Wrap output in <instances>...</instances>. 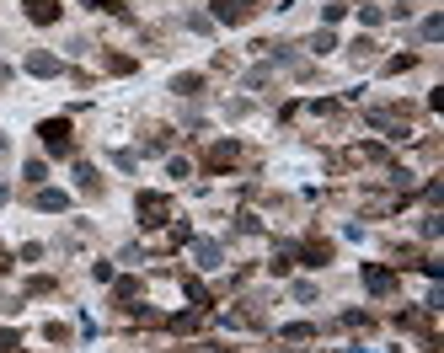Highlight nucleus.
Returning <instances> with one entry per match:
<instances>
[{
  "mask_svg": "<svg viewBox=\"0 0 444 353\" xmlns=\"http://www.w3.org/2000/svg\"><path fill=\"white\" fill-rule=\"evenodd\" d=\"M43 332H48V343H70V327H59V321H48Z\"/></svg>",
  "mask_w": 444,
  "mask_h": 353,
  "instance_id": "aec40b11",
  "label": "nucleus"
},
{
  "mask_svg": "<svg viewBox=\"0 0 444 353\" xmlns=\"http://www.w3.org/2000/svg\"><path fill=\"white\" fill-rule=\"evenodd\" d=\"M311 48H316V54H332V48H337V38H332V27H322V32H311Z\"/></svg>",
  "mask_w": 444,
  "mask_h": 353,
  "instance_id": "dca6fc26",
  "label": "nucleus"
},
{
  "mask_svg": "<svg viewBox=\"0 0 444 353\" xmlns=\"http://www.w3.org/2000/svg\"><path fill=\"white\" fill-rule=\"evenodd\" d=\"M21 177H27V182H33V187H43V177H48V166H43V161H27V166H21Z\"/></svg>",
  "mask_w": 444,
  "mask_h": 353,
  "instance_id": "f3484780",
  "label": "nucleus"
},
{
  "mask_svg": "<svg viewBox=\"0 0 444 353\" xmlns=\"http://www.w3.org/2000/svg\"><path fill=\"white\" fill-rule=\"evenodd\" d=\"M423 236H428V241H434V236H444V220H439V214H428V220H423Z\"/></svg>",
  "mask_w": 444,
  "mask_h": 353,
  "instance_id": "4be33fe9",
  "label": "nucleus"
},
{
  "mask_svg": "<svg viewBox=\"0 0 444 353\" xmlns=\"http://www.w3.org/2000/svg\"><path fill=\"white\" fill-rule=\"evenodd\" d=\"M33 204H38L43 214H64V209H70V193H59V187H38Z\"/></svg>",
  "mask_w": 444,
  "mask_h": 353,
  "instance_id": "6e6552de",
  "label": "nucleus"
},
{
  "mask_svg": "<svg viewBox=\"0 0 444 353\" xmlns=\"http://www.w3.org/2000/svg\"><path fill=\"white\" fill-rule=\"evenodd\" d=\"M166 220H172V198H166V193H140V225H166Z\"/></svg>",
  "mask_w": 444,
  "mask_h": 353,
  "instance_id": "f03ea898",
  "label": "nucleus"
},
{
  "mask_svg": "<svg viewBox=\"0 0 444 353\" xmlns=\"http://www.w3.org/2000/svg\"><path fill=\"white\" fill-rule=\"evenodd\" d=\"M193 257H198V268H220V241H198Z\"/></svg>",
  "mask_w": 444,
  "mask_h": 353,
  "instance_id": "9d476101",
  "label": "nucleus"
},
{
  "mask_svg": "<svg viewBox=\"0 0 444 353\" xmlns=\"http://www.w3.org/2000/svg\"><path fill=\"white\" fill-rule=\"evenodd\" d=\"M6 81H11V64H0V86H6Z\"/></svg>",
  "mask_w": 444,
  "mask_h": 353,
  "instance_id": "b1692460",
  "label": "nucleus"
},
{
  "mask_svg": "<svg viewBox=\"0 0 444 353\" xmlns=\"http://www.w3.org/2000/svg\"><path fill=\"white\" fill-rule=\"evenodd\" d=\"M0 155H6V134H0Z\"/></svg>",
  "mask_w": 444,
  "mask_h": 353,
  "instance_id": "393cba45",
  "label": "nucleus"
},
{
  "mask_svg": "<svg viewBox=\"0 0 444 353\" xmlns=\"http://www.w3.org/2000/svg\"><path fill=\"white\" fill-rule=\"evenodd\" d=\"M300 257H305V268H322L326 257H332V247H326V241H311V247H305Z\"/></svg>",
  "mask_w": 444,
  "mask_h": 353,
  "instance_id": "f8f14e48",
  "label": "nucleus"
},
{
  "mask_svg": "<svg viewBox=\"0 0 444 353\" xmlns=\"http://www.w3.org/2000/svg\"><path fill=\"white\" fill-rule=\"evenodd\" d=\"M27 21L33 27H54L59 21V0H27Z\"/></svg>",
  "mask_w": 444,
  "mask_h": 353,
  "instance_id": "0eeeda50",
  "label": "nucleus"
},
{
  "mask_svg": "<svg viewBox=\"0 0 444 353\" xmlns=\"http://www.w3.org/2000/svg\"><path fill=\"white\" fill-rule=\"evenodd\" d=\"M364 289H369V294H391V289H396V273L380 268V263H369V268H364Z\"/></svg>",
  "mask_w": 444,
  "mask_h": 353,
  "instance_id": "423d86ee",
  "label": "nucleus"
},
{
  "mask_svg": "<svg viewBox=\"0 0 444 353\" xmlns=\"http://www.w3.org/2000/svg\"><path fill=\"white\" fill-rule=\"evenodd\" d=\"M198 86H203V75H177L172 91H177V97H198Z\"/></svg>",
  "mask_w": 444,
  "mask_h": 353,
  "instance_id": "2eb2a0df",
  "label": "nucleus"
},
{
  "mask_svg": "<svg viewBox=\"0 0 444 353\" xmlns=\"http://www.w3.org/2000/svg\"><path fill=\"white\" fill-rule=\"evenodd\" d=\"M236 161H241V150L230 145V140H220V145H209V155H203V166H209V171H230Z\"/></svg>",
  "mask_w": 444,
  "mask_h": 353,
  "instance_id": "39448f33",
  "label": "nucleus"
},
{
  "mask_svg": "<svg viewBox=\"0 0 444 353\" xmlns=\"http://www.w3.org/2000/svg\"><path fill=\"white\" fill-rule=\"evenodd\" d=\"M182 289H187V300H193L198 311H203V305H214V300H209V289H203L198 278H182Z\"/></svg>",
  "mask_w": 444,
  "mask_h": 353,
  "instance_id": "4468645a",
  "label": "nucleus"
},
{
  "mask_svg": "<svg viewBox=\"0 0 444 353\" xmlns=\"http://www.w3.org/2000/svg\"><path fill=\"white\" fill-rule=\"evenodd\" d=\"M91 278H97V284H113V263H91Z\"/></svg>",
  "mask_w": 444,
  "mask_h": 353,
  "instance_id": "412c9836",
  "label": "nucleus"
},
{
  "mask_svg": "<svg viewBox=\"0 0 444 353\" xmlns=\"http://www.w3.org/2000/svg\"><path fill=\"white\" fill-rule=\"evenodd\" d=\"M279 337H284V343H311V337H316V327H311V321H289Z\"/></svg>",
  "mask_w": 444,
  "mask_h": 353,
  "instance_id": "9b49d317",
  "label": "nucleus"
},
{
  "mask_svg": "<svg viewBox=\"0 0 444 353\" xmlns=\"http://www.w3.org/2000/svg\"><path fill=\"white\" fill-rule=\"evenodd\" d=\"M252 17V0H214L209 6V21H225V27H241Z\"/></svg>",
  "mask_w": 444,
  "mask_h": 353,
  "instance_id": "7ed1b4c3",
  "label": "nucleus"
},
{
  "mask_svg": "<svg viewBox=\"0 0 444 353\" xmlns=\"http://www.w3.org/2000/svg\"><path fill=\"white\" fill-rule=\"evenodd\" d=\"M423 38H428V43L444 38V17H428V21H423Z\"/></svg>",
  "mask_w": 444,
  "mask_h": 353,
  "instance_id": "6ab92c4d",
  "label": "nucleus"
},
{
  "mask_svg": "<svg viewBox=\"0 0 444 353\" xmlns=\"http://www.w3.org/2000/svg\"><path fill=\"white\" fill-rule=\"evenodd\" d=\"M369 124L385 128V140H407V107H402V113H385V107H375V113H369Z\"/></svg>",
  "mask_w": 444,
  "mask_h": 353,
  "instance_id": "20e7f679",
  "label": "nucleus"
},
{
  "mask_svg": "<svg viewBox=\"0 0 444 353\" xmlns=\"http://www.w3.org/2000/svg\"><path fill=\"white\" fill-rule=\"evenodd\" d=\"M0 353H21V337L17 332H0Z\"/></svg>",
  "mask_w": 444,
  "mask_h": 353,
  "instance_id": "5701e85b",
  "label": "nucleus"
},
{
  "mask_svg": "<svg viewBox=\"0 0 444 353\" xmlns=\"http://www.w3.org/2000/svg\"><path fill=\"white\" fill-rule=\"evenodd\" d=\"M27 75H43V81H48V75H59V59H54V54H27Z\"/></svg>",
  "mask_w": 444,
  "mask_h": 353,
  "instance_id": "1a4fd4ad",
  "label": "nucleus"
},
{
  "mask_svg": "<svg viewBox=\"0 0 444 353\" xmlns=\"http://www.w3.org/2000/svg\"><path fill=\"white\" fill-rule=\"evenodd\" d=\"M412 64H418L412 54H396V59H385V75H402V70H412Z\"/></svg>",
  "mask_w": 444,
  "mask_h": 353,
  "instance_id": "a211bd4d",
  "label": "nucleus"
},
{
  "mask_svg": "<svg viewBox=\"0 0 444 353\" xmlns=\"http://www.w3.org/2000/svg\"><path fill=\"white\" fill-rule=\"evenodd\" d=\"M75 182H81V193H97L102 177H97V166H86V161H81V166H75Z\"/></svg>",
  "mask_w": 444,
  "mask_h": 353,
  "instance_id": "ddd939ff",
  "label": "nucleus"
},
{
  "mask_svg": "<svg viewBox=\"0 0 444 353\" xmlns=\"http://www.w3.org/2000/svg\"><path fill=\"white\" fill-rule=\"evenodd\" d=\"M38 140H43V150H48V155H70V150H75V140H70V124H64V118H48V124L38 128Z\"/></svg>",
  "mask_w": 444,
  "mask_h": 353,
  "instance_id": "f257e3e1",
  "label": "nucleus"
}]
</instances>
